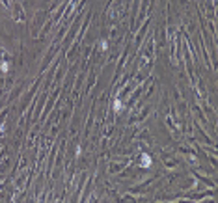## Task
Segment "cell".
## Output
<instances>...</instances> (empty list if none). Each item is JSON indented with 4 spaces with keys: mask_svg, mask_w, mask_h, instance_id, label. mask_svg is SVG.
Segmentation results:
<instances>
[{
    "mask_svg": "<svg viewBox=\"0 0 218 203\" xmlns=\"http://www.w3.org/2000/svg\"><path fill=\"white\" fill-rule=\"evenodd\" d=\"M114 108H116V110H121V103H119V101H116V106H114Z\"/></svg>",
    "mask_w": 218,
    "mask_h": 203,
    "instance_id": "1",
    "label": "cell"
}]
</instances>
